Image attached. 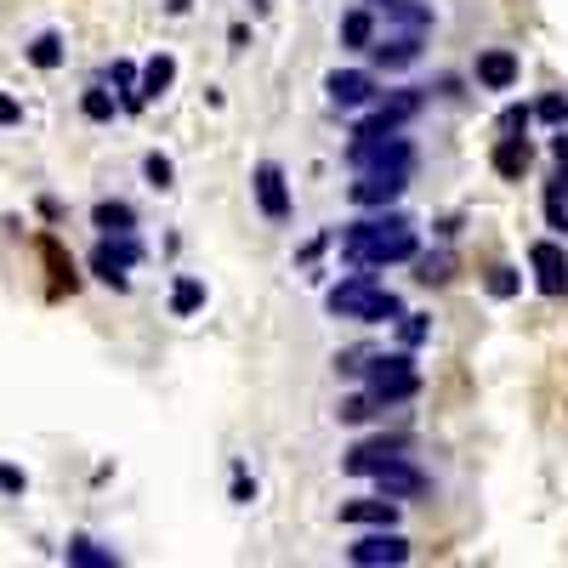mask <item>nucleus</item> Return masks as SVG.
I'll list each match as a JSON object with an SVG mask.
<instances>
[{"instance_id":"nucleus-1","label":"nucleus","mask_w":568,"mask_h":568,"mask_svg":"<svg viewBox=\"0 0 568 568\" xmlns=\"http://www.w3.org/2000/svg\"><path fill=\"white\" fill-rule=\"evenodd\" d=\"M415 250H421L415 245V222H409L404 211H375V216H364V222H347V233H341L347 267H364V273L409 262Z\"/></svg>"},{"instance_id":"nucleus-2","label":"nucleus","mask_w":568,"mask_h":568,"mask_svg":"<svg viewBox=\"0 0 568 568\" xmlns=\"http://www.w3.org/2000/svg\"><path fill=\"white\" fill-rule=\"evenodd\" d=\"M324 307H330V319H353V324H392L404 313V302L392 290H381L375 273H364V267H353V279L330 284Z\"/></svg>"},{"instance_id":"nucleus-3","label":"nucleus","mask_w":568,"mask_h":568,"mask_svg":"<svg viewBox=\"0 0 568 568\" xmlns=\"http://www.w3.org/2000/svg\"><path fill=\"white\" fill-rule=\"evenodd\" d=\"M364 392H370L375 404H409L415 392H421V370H415V358L404 353H370V364H364Z\"/></svg>"},{"instance_id":"nucleus-4","label":"nucleus","mask_w":568,"mask_h":568,"mask_svg":"<svg viewBox=\"0 0 568 568\" xmlns=\"http://www.w3.org/2000/svg\"><path fill=\"white\" fill-rule=\"evenodd\" d=\"M347 165L353 171H415V142L398 131H370V137L347 142Z\"/></svg>"},{"instance_id":"nucleus-5","label":"nucleus","mask_w":568,"mask_h":568,"mask_svg":"<svg viewBox=\"0 0 568 568\" xmlns=\"http://www.w3.org/2000/svg\"><path fill=\"white\" fill-rule=\"evenodd\" d=\"M148 250H142L137 233H103L97 250H91V273L108 284V290H131V267L142 262Z\"/></svg>"},{"instance_id":"nucleus-6","label":"nucleus","mask_w":568,"mask_h":568,"mask_svg":"<svg viewBox=\"0 0 568 568\" xmlns=\"http://www.w3.org/2000/svg\"><path fill=\"white\" fill-rule=\"evenodd\" d=\"M404 194H409V171H358V182L347 188V199L358 211H387Z\"/></svg>"},{"instance_id":"nucleus-7","label":"nucleus","mask_w":568,"mask_h":568,"mask_svg":"<svg viewBox=\"0 0 568 568\" xmlns=\"http://www.w3.org/2000/svg\"><path fill=\"white\" fill-rule=\"evenodd\" d=\"M421 103H426V97H421L415 86H404V91H381V97H375V114L358 125L353 137H370V131H404V125L421 114Z\"/></svg>"},{"instance_id":"nucleus-8","label":"nucleus","mask_w":568,"mask_h":568,"mask_svg":"<svg viewBox=\"0 0 568 568\" xmlns=\"http://www.w3.org/2000/svg\"><path fill=\"white\" fill-rule=\"evenodd\" d=\"M347 563H358V568H398V563H409V540L398 529H370L364 540H353L347 546Z\"/></svg>"},{"instance_id":"nucleus-9","label":"nucleus","mask_w":568,"mask_h":568,"mask_svg":"<svg viewBox=\"0 0 568 568\" xmlns=\"http://www.w3.org/2000/svg\"><path fill=\"white\" fill-rule=\"evenodd\" d=\"M324 97H330V108H370L381 97V80L370 69H336L324 80Z\"/></svg>"},{"instance_id":"nucleus-10","label":"nucleus","mask_w":568,"mask_h":568,"mask_svg":"<svg viewBox=\"0 0 568 568\" xmlns=\"http://www.w3.org/2000/svg\"><path fill=\"white\" fill-rule=\"evenodd\" d=\"M370 478H375V489H381V495H392L398 506H404V500H415V495H426V472L409 461V455H392V461H381Z\"/></svg>"},{"instance_id":"nucleus-11","label":"nucleus","mask_w":568,"mask_h":568,"mask_svg":"<svg viewBox=\"0 0 568 568\" xmlns=\"http://www.w3.org/2000/svg\"><path fill=\"white\" fill-rule=\"evenodd\" d=\"M529 267H534V284H540L546 296H568V250L557 245V239H534Z\"/></svg>"},{"instance_id":"nucleus-12","label":"nucleus","mask_w":568,"mask_h":568,"mask_svg":"<svg viewBox=\"0 0 568 568\" xmlns=\"http://www.w3.org/2000/svg\"><path fill=\"white\" fill-rule=\"evenodd\" d=\"M250 188H256V205H262L267 222H290V182H284V171L273 160L256 165V177H250Z\"/></svg>"},{"instance_id":"nucleus-13","label":"nucleus","mask_w":568,"mask_h":568,"mask_svg":"<svg viewBox=\"0 0 568 568\" xmlns=\"http://www.w3.org/2000/svg\"><path fill=\"white\" fill-rule=\"evenodd\" d=\"M421 29H392L387 40H370V57H375V69H409V63H421Z\"/></svg>"},{"instance_id":"nucleus-14","label":"nucleus","mask_w":568,"mask_h":568,"mask_svg":"<svg viewBox=\"0 0 568 568\" xmlns=\"http://www.w3.org/2000/svg\"><path fill=\"white\" fill-rule=\"evenodd\" d=\"M341 523H347V529H392V523H398V500L392 495L347 500V506H341Z\"/></svg>"},{"instance_id":"nucleus-15","label":"nucleus","mask_w":568,"mask_h":568,"mask_svg":"<svg viewBox=\"0 0 568 568\" xmlns=\"http://www.w3.org/2000/svg\"><path fill=\"white\" fill-rule=\"evenodd\" d=\"M392 455H404V438H364L358 449H347V461H341V472L347 478H370L381 461H392Z\"/></svg>"},{"instance_id":"nucleus-16","label":"nucleus","mask_w":568,"mask_h":568,"mask_svg":"<svg viewBox=\"0 0 568 568\" xmlns=\"http://www.w3.org/2000/svg\"><path fill=\"white\" fill-rule=\"evenodd\" d=\"M478 86L483 91H512L517 86V52H506V46H495V52H478Z\"/></svg>"},{"instance_id":"nucleus-17","label":"nucleus","mask_w":568,"mask_h":568,"mask_svg":"<svg viewBox=\"0 0 568 568\" xmlns=\"http://www.w3.org/2000/svg\"><path fill=\"white\" fill-rule=\"evenodd\" d=\"M489 165H495L506 182H523V177H529V165H534L529 137H500V142H495V154H489Z\"/></svg>"},{"instance_id":"nucleus-18","label":"nucleus","mask_w":568,"mask_h":568,"mask_svg":"<svg viewBox=\"0 0 568 568\" xmlns=\"http://www.w3.org/2000/svg\"><path fill=\"white\" fill-rule=\"evenodd\" d=\"M375 18H387V29H432V6L426 0H375Z\"/></svg>"},{"instance_id":"nucleus-19","label":"nucleus","mask_w":568,"mask_h":568,"mask_svg":"<svg viewBox=\"0 0 568 568\" xmlns=\"http://www.w3.org/2000/svg\"><path fill=\"white\" fill-rule=\"evenodd\" d=\"M171 86H177V57H171V52H154L148 63H142V74H137L142 103H154V97H165Z\"/></svg>"},{"instance_id":"nucleus-20","label":"nucleus","mask_w":568,"mask_h":568,"mask_svg":"<svg viewBox=\"0 0 568 568\" xmlns=\"http://www.w3.org/2000/svg\"><path fill=\"white\" fill-rule=\"evenodd\" d=\"M341 46L347 52H370V40H375V6H353L347 18H341Z\"/></svg>"},{"instance_id":"nucleus-21","label":"nucleus","mask_w":568,"mask_h":568,"mask_svg":"<svg viewBox=\"0 0 568 568\" xmlns=\"http://www.w3.org/2000/svg\"><path fill=\"white\" fill-rule=\"evenodd\" d=\"M91 228L97 233H137V211L125 199H97L91 205Z\"/></svg>"},{"instance_id":"nucleus-22","label":"nucleus","mask_w":568,"mask_h":568,"mask_svg":"<svg viewBox=\"0 0 568 568\" xmlns=\"http://www.w3.org/2000/svg\"><path fill=\"white\" fill-rule=\"evenodd\" d=\"M199 307H205V279L177 273V284H171V313H177V319H194Z\"/></svg>"},{"instance_id":"nucleus-23","label":"nucleus","mask_w":568,"mask_h":568,"mask_svg":"<svg viewBox=\"0 0 568 568\" xmlns=\"http://www.w3.org/2000/svg\"><path fill=\"white\" fill-rule=\"evenodd\" d=\"M409 262H415V279L421 284H449L455 279V256H449V250H415V256H409Z\"/></svg>"},{"instance_id":"nucleus-24","label":"nucleus","mask_w":568,"mask_h":568,"mask_svg":"<svg viewBox=\"0 0 568 568\" xmlns=\"http://www.w3.org/2000/svg\"><path fill=\"white\" fill-rule=\"evenodd\" d=\"M63 563H74V568H114L120 557L108 546H97V540H69V551H63Z\"/></svg>"},{"instance_id":"nucleus-25","label":"nucleus","mask_w":568,"mask_h":568,"mask_svg":"<svg viewBox=\"0 0 568 568\" xmlns=\"http://www.w3.org/2000/svg\"><path fill=\"white\" fill-rule=\"evenodd\" d=\"M80 114H86V120H97V125H108L114 114H120V97H114L108 86H91L86 97H80Z\"/></svg>"},{"instance_id":"nucleus-26","label":"nucleus","mask_w":568,"mask_h":568,"mask_svg":"<svg viewBox=\"0 0 568 568\" xmlns=\"http://www.w3.org/2000/svg\"><path fill=\"white\" fill-rule=\"evenodd\" d=\"M29 63H35V69H46V74H52L57 63H63V35H57V29H46V35H35V40H29Z\"/></svg>"},{"instance_id":"nucleus-27","label":"nucleus","mask_w":568,"mask_h":568,"mask_svg":"<svg viewBox=\"0 0 568 568\" xmlns=\"http://www.w3.org/2000/svg\"><path fill=\"white\" fill-rule=\"evenodd\" d=\"M375 415H381V404H375L370 392H353V398H341V409H336L341 426H364V421H375Z\"/></svg>"},{"instance_id":"nucleus-28","label":"nucleus","mask_w":568,"mask_h":568,"mask_svg":"<svg viewBox=\"0 0 568 568\" xmlns=\"http://www.w3.org/2000/svg\"><path fill=\"white\" fill-rule=\"evenodd\" d=\"M392 324H398V341H404L409 353H415V347H421V341L432 336V324H426V313H409V307H404V313H398Z\"/></svg>"},{"instance_id":"nucleus-29","label":"nucleus","mask_w":568,"mask_h":568,"mask_svg":"<svg viewBox=\"0 0 568 568\" xmlns=\"http://www.w3.org/2000/svg\"><path fill=\"white\" fill-rule=\"evenodd\" d=\"M483 290H489L495 302H512L517 290H523V279H517V267H489V279H483Z\"/></svg>"},{"instance_id":"nucleus-30","label":"nucleus","mask_w":568,"mask_h":568,"mask_svg":"<svg viewBox=\"0 0 568 568\" xmlns=\"http://www.w3.org/2000/svg\"><path fill=\"white\" fill-rule=\"evenodd\" d=\"M142 177H148V188H177V165L165 160V154H148V160H142Z\"/></svg>"},{"instance_id":"nucleus-31","label":"nucleus","mask_w":568,"mask_h":568,"mask_svg":"<svg viewBox=\"0 0 568 568\" xmlns=\"http://www.w3.org/2000/svg\"><path fill=\"white\" fill-rule=\"evenodd\" d=\"M546 222H551V233H568V194L557 182H546Z\"/></svg>"},{"instance_id":"nucleus-32","label":"nucleus","mask_w":568,"mask_h":568,"mask_svg":"<svg viewBox=\"0 0 568 568\" xmlns=\"http://www.w3.org/2000/svg\"><path fill=\"white\" fill-rule=\"evenodd\" d=\"M529 120H534V108L512 103L506 114H500V137H523V131H529Z\"/></svg>"},{"instance_id":"nucleus-33","label":"nucleus","mask_w":568,"mask_h":568,"mask_svg":"<svg viewBox=\"0 0 568 568\" xmlns=\"http://www.w3.org/2000/svg\"><path fill=\"white\" fill-rule=\"evenodd\" d=\"M534 120L563 125V120H568V97H557V91H551V97H540V103H534Z\"/></svg>"},{"instance_id":"nucleus-34","label":"nucleus","mask_w":568,"mask_h":568,"mask_svg":"<svg viewBox=\"0 0 568 568\" xmlns=\"http://www.w3.org/2000/svg\"><path fill=\"white\" fill-rule=\"evenodd\" d=\"M23 489H29V478H23V466H12V461H0V495H12V500H23Z\"/></svg>"},{"instance_id":"nucleus-35","label":"nucleus","mask_w":568,"mask_h":568,"mask_svg":"<svg viewBox=\"0 0 568 568\" xmlns=\"http://www.w3.org/2000/svg\"><path fill=\"white\" fill-rule=\"evenodd\" d=\"M364 364H370V353H364V347H347V353H336V370H341V375H364Z\"/></svg>"},{"instance_id":"nucleus-36","label":"nucleus","mask_w":568,"mask_h":568,"mask_svg":"<svg viewBox=\"0 0 568 568\" xmlns=\"http://www.w3.org/2000/svg\"><path fill=\"white\" fill-rule=\"evenodd\" d=\"M0 125H23V103L6 97V91H0Z\"/></svg>"},{"instance_id":"nucleus-37","label":"nucleus","mask_w":568,"mask_h":568,"mask_svg":"<svg viewBox=\"0 0 568 568\" xmlns=\"http://www.w3.org/2000/svg\"><path fill=\"white\" fill-rule=\"evenodd\" d=\"M330 239H336V233H319V239H307V245L296 250V262H313V256H319V250L330 245Z\"/></svg>"},{"instance_id":"nucleus-38","label":"nucleus","mask_w":568,"mask_h":568,"mask_svg":"<svg viewBox=\"0 0 568 568\" xmlns=\"http://www.w3.org/2000/svg\"><path fill=\"white\" fill-rule=\"evenodd\" d=\"M233 500H239V506H250V500H256V483H250L245 472H239V478H233Z\"/></svg>"},{"instance_id":"nucleus-39","label":"nucleus","mask_w":568,"mask_h":568,"mask_svg":"<svg viewBox=\"0 0 568 568\" xmlns=\"http://www.w3.org/2000/svg\"><path fill=\"white\" fill-rule=\"evenodd\" d=\"M551 154H557V165H568V125L551 137Z\"/></svg>"},{"instance_id":"nucleus-40","label":"nucleus","mask_w":568,"mask_h":568,"mask_svg":"<svg viewBox=\"0 0 568 568\" xmlns=\"http://www.w3.org/2000/svg\"><path fill=\"white\" fill-rule=\"evenodd\" d=\"M557 188H563V194H568V165H563V177H557Z\"/></svg>"},{"instance_id":"nucleus-41","label":"nucleus","mask_w":568,"mask_h":568,"mask_svg":"<svg viewBox=\"0 0 568 568\" xmlns=\"http://www.w3.org/2000/svg\"><path fill=\"white\" fill-rule=\"evenodd\" d=\"M250 6H267V0H250Z\"/></svg>"},{"instance_id":"nucleus-42","label":"nucleus","mask_w":568,"mask_h":568,"mask_svg":"<svg viewBox=\"0 0 568 568\" xmlns=\"http://www.w3.org/2000/svg\"><path fill=\"white\" fill-rule=\"evenodd\" d=\"M370 6H375V0H370Z\"/></svg>"}]
</instances>
